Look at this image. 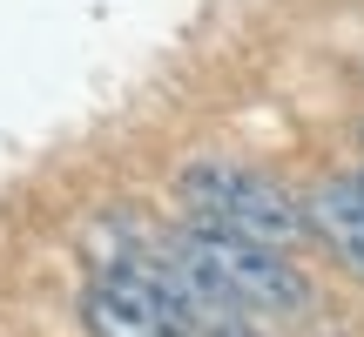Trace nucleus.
Instances as JSON below:
<instances>
[{
    "mask_svg": "<svg viewBox=\"0 0 364 337\" xmlns=\"http://www.w3.org/2000/svg\"><path fill=\"white\" fill-rule=\"evenodd\" d=\"M81 324L88 337H182L162 297L135 270H95L81 290Z\"/></svg>",
    "mask_w": 364,
    "mask_h": 337,
    "instance_id": "7ed1b4c3",
    "label": "nucleus"
},
{
    "mask_svg": "<svg viewBox=\"0 0 364 337\" xmlns=\"http://www.w3.org/2000/svg\"><path fill=\"white\" fill-rule=\"evenodd\" d=\"M169 243L236 304V311L257 317V324H263V317H304V311H311V277L297 270L290 250H263V243H243V236L196 230V223L169 230Z\"/></svg>",
    "mask_w": 364,
    "mask_h": 337,
    "instance_id": "f03ea898",
    "label": "nucleus"
},
{
    "mask_svg": "<svg viewBox=\"0 0 364 337\" xmlns=\"http://www.w3.org/2000/svg\"><path fill=\"white\" fill-rule=\"evenodd\" d=\"M304 216H311V236H317V243L364 277V168H358V176L317 182V189L304 196Z\"/></svg>",
    "mask_w": 364,
    "mask_h": 337,
    "instance_id": "20e7f679",
    "label": "nucleus"
},
{
    "mask_svg": "<svg viewBox=\"0 0 364 337\" xmlns=\"http://www.w3.org/2000/svg\"><path fill=\"white\" fill-rule=\"evenodd\" d=\"M176 196H182V209H189L196 230H216V236H243V243L290 250V257H297V243L311 236V216H304L297 196H290L277 176H263L257 162H236V156L182 162Z\"/></svg>",
    "mask_w": 364,
    "mask_h": 337,
    "instance_id": "f257e3e1",
    "label": "nucleus"
}]
</instances>
